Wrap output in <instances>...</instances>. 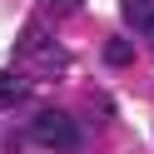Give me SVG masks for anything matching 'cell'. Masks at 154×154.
<instances>
[{"mask_svg": "<svg viewBox=\"0 0 154 154\" xmlns=\"http://www.w3.org/2000/svg\"><path fill=\"white\" fill-rule=\"evenodd\" d=\"M30 139H35V144H45V149L75 154L85 134H80V124H75L65 109H40V114H35V124H30Z\"/></svg>", "mask_w": 154, "mask_h": 154, "instance_id": "obj_1", "label": "cell"}, {"mask_svg": "<svg viewBox=\"0 0 154 154\" xmlns=\"http://www.w3.org/2000/svg\"><path fill=\"white\" fill-rule=\"evenodd\" d=\"M30 100V80L15 70H0V109H15V104Z\"/></svg>", "mask_w": 154, "mask_h": 154, "instance_id": "obj_2", "label": "cell"}, {"mask_svg": "<svg viewBox=\"0 0 154 154\" xmlns=\"http://www.w3.org/2000/svg\"><path fill=\"white\" fill-rule=\"evenodd\" d=\"M124 25L129 30H154V0H124Z\"/></svg>", "mask_w": 154, "mask_h": 154, "instance_id": "obj_3", "label": "cell"}, {"mask_svg": "<svg viewBox=\"0 0 154 154\" xmlns=\"http://www.w3.org/2000/svg\"><path fill=\"white\" fill-rule=\"evenodd\" d=\"M129 60H134V45L124 40V35L104 40V65H114V70H119V65H129Z\"/></svg>", "mask_w": 154, "mask_h": 154, "instance_id": "obj_4", "label": "cell"}, {"mask_svg": "<svg viewBox=\"0 0 154 154\" xmlns=\"http://www.w3.org/2000/svg\"><path fill=\"white\" fill-rule=\"evenodd\" d=\"M35 60H40V70H60V65H65V50H60V45H40V55H35Z\"/></svg>", "mask_w": 154, "mask_h": 154, "instance_id": "obj_5", "label": "cell"}, {"mask_svg": "<svg viewBox=\"0 0 154 154\" xmlns=\"http://www.w3.org/2000/svg\"><path fill=\"white\" fill-rule=\"evenodd\" d=\"M45 5H50V15H70L80 0H45Z\"/></svg>", "mask_w": 154, "mask_h": 154, "instance_id": "obj_6", "label": "cell"}, {"mask_svg": "<svg viewBox=\"0 0 154 154\" xmlns=\"http://www.w3.org/2000/svg\"><path fill=\"white\" fill-rule=\"evenodd\" d=\"M149 40H154V30H149Z\"/></svg>", "mask_w": 154, "mask_h": 154, "instance_id": "obj_7", "label": "cell"}]
</instances>
